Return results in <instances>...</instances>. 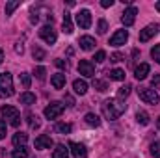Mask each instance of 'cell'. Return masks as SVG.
<instances>
[{"instance_id": "8", "label": "cell", "mask_w": 160, "mask_h": 158, "mask_svg": "<svg viewBox=\"0 0 160 158\" xmlns=\"http://www.w3.org/2000/svg\"><path fill=\"white\" fill-rule=\"evenodd\" d=\"M77 24L80 28H84V30H88L91 26V13L88 9H80L77 13Z\"/></svg>"}, {"instance_id": "13", "label": "cell", "mask_w": 160, "mask_h": 158, "mask_svg": "<svg viewBox=\"0 0 160 158\" xmlns=\"http://www.w3.org/2000/svg\"><path fill=\"white\" fill-rule=\"evenodd\" d=\"M54 143H52V138L47 136V134H41L39 138H36V149H50Z\"/></svg>"}, {"instance_id": "36", "label": "cell", "mask_w": 160, "mask_h": 158, "mask_svg": "<svg viewBox=\"0 0 160 158\" xmlns=\"http://www.w3.org/2000/svg\"><path fill=\"white\" fill-rule=\"evenodd\" d=\"M45 75H47V69H45V67H38V69H36V77L39 80H45Z\"/></svg>"}, {"instance_id": "21", "label": "cell", "mask_w": 160, "mask_h": 158, "mask_svg": "<svg viewBox=\"0 0 160 158\" xmlns=\"http://www.w3.org/2000/svg\"><path fill=\"white\" fill-rule=\"evenodd\" d=\"M21 102H22V104H26V106H30V104H34V102H36V95H34V93H30V91H24V93L21 95Z\"/></svg>"}, {"instance_id": "7", "label": "cell", "mask_w": 160, "mask_h": 158, "mask_svg": "<svg viewBox=\"0 0 160 158\" xmlns=\"http://www.w3.org/2000/svg\"><path fill=\"white\" fill-rule=\"evenodd\" d=\"M158 30H160V26L157 24V22H153V24H147L142 32H140V41L142 43H145V41H149L151 37H155L157 34H158Z\"/></svg>"}, {"instance_id": "43", "label": "cell", "mask_w": 160, "mask_h": 158, "mask_svg": "<svg viewBox=\"0 0 160 158\" xmlns=\"http://www.w3.org/2000/svg\"><path fill=\"white\" fill-rule=\"evenodd\" d=\"M30 21H32V22H34V24H36V22H38V21H39V17H38V15H36V13H32V15H30Z\"/></svg>"}, {"instance_id": "9", "label": "cell", "mask_w": 160, "mask_h": 158, "mask_svg": "<svg viewBox=\"0 0 160 158\" xmlns=\"http://www.w3.org/2000/svg\"><path fill=\"white\" fill-rule=\"evenodd\" d=\"M78 73L80 75H84V77H95V67H93V63L89 62V60H80L78 63Z\"/></svg>"}, {"instance_id": "11", "label": "cell", "mask_w": 160, "mask_h": 158, "mask_svg": "<svg viewBox=\"0 0 160 158\" xmlns=\"http://www.w3.org/2000/svg\"><path fill=\"white\" fill-rule=\"evenodd\" d=\"M69 147H71V153H73V156H75V158H88V149H86V145H84V143L71 141V143H69Z\"/></svg>"}, {"instance_id": "25", "label": "cell", "mask_w": 160, "mask_h": 158, "mask_svg": "<svg viewBox=\"0 0 160 158\" xmlns=\"http://www.w3.org/2000/svg\"><path fill=\"white\" fill-rule=\"evenodd\" d=\"M32 56H34V60L41 62V60H45V50H43L41 47H38V45H34V48H32Z\"/></svg>"}, {"instance_id": "34", "label": "cell", "mask_w": 160, "mask_h": 158, "mask_svg": "<svg viewBox=\"0 0 160 158\" xmlns=\"http://www.w3.org/2000/svg\"><path fill=\"white\" fill-rule=\"evenodd\" d=\"M21 82H22V86L28 89V87H30V84H32V78H30V75H28V73H21Z\"/></svg>"}, {"instance_id": "18", "label": "cell", "mask_w": 160, "mask_h": 158, "mask_svg": "<svg viewBox=\"0 0 160 158\" xmlns=\"http://www.w3.org/2000/svg\"><path fill=\"white\" fill-rule=\"evenodd\" d=\"M62 28L65 34H73V21H71V13H63V22H62Z\"/></svg>"}, {"instance_id": "31", "label": "cell", "mask_w": 160, "mask_h": 158, "mask_svg": "<svg viewBox=\"0 0 160 158\" xmlns=\"http://www.w3.org/2000/svg\"><path fill=\"white\" fill-rule=\"evenodd\" d=\"M149 149H151V155L155 158H160V141H153Z\"/></svg>"}, {"instance_id": "41", "label": "cell", "mask_w": 160, "mask_h": 158, "mask_svg": "<svg viewBox=\"0 0 160 158\" xmlns=\"http://www.w3.org/2000/svg\"><path fill=\"white\" fill-rule=\"evenodd\" d=\"M54 63H56V67H60V69H65V62H63V60H56Z\"/></svg>"}, {"instance_id": "15", "label": "cell", "mask_w": 160, "mask_h": 158, "mask_svg": "<svg viewBox=\"0 0 160 158\" xmlns=\"http://www.w3.org/2000/svg\"><path fill=\"white\" fill-rule=\"evenodd\" d=\"M80 48L82 50H93V47H95V39L91 37V36H82L78 41Z\"/></svg>"}, {"instance_id": "45", "label": "cell", "mask_w": 160, "mask_h": 158, "mask_svg": "<svg viewBox=\"0 0 160 158\" xmlns=\"http://www.w3.org/2000/svg\"><path fill=\"white\" fill-rule=\"evenodd\" d=\"M155 7H157V11H160V2H157V6H155Z\"/></svg>"}, {"instance_id": "5", "label": "cell", "mask_w": 160, "mask_h": 158, "mask_svg": "<svg viewBox=\"0 0 160 158\" xmlns=\"http://www.w3.org/2000/svg\"><path fill=\"white\" fill-rule=\"evenodd\" d=\"M63 110H65V106H63L62 102L54 101V102H50V104L45 108V117L47 119H56L63 114Z\"/></svg>"}, {"instance_id": "27", "label": "cell", "mask_w": 160, "mask_h": 158, "mask_svg": "<svg viewBox=\"0 0 160 158\" xmlns=\"http://www.w3.org/2000/svg\"><path fill=\"white\" fill-rule=\"evenodd\" d=\"M56 130H58L60 134H69V132L73 130V126H71L69 123H58V125H56Z\"/></svg>"}, {"instance_id": "20", "label": "cell", "mask_w": 160, "mask_h": 158, "mask_svg": "<svg viewBox=\"0 0 160 158\" xmlns=\"http://www.w3.org/2000/svg\"><path fill=\"white\" fill-rule=\"evenodd\" d=\"M26 140H28V134H24V132H17L15 136H13V145L15 147H22L24 143H26Z\"/></svg>"}, {"instance_id": "23", "label": "cell", "mask_w": 160, "mask_h": 158, "mask_svg": "<svg viewBox=\"0 0 160 158\" xmlns=\"http://www.w3.org/2000/svg\"><path fill=\"white\" fill-rule=\"evenodd\" d=\"M11 156H13V158H28V149H26V145L17 147V149L11 153Z\"/></svg>"}, {"instance_id": "4", "label": "cell", "mask_w": 160, "mask_h": 158, "mask_svg": "<svg viewBox=\"0 0 160 158\" xmlns=\"http://www.w3.org/2000/svg\"><path fill=\"white\" fill-rule=\"evenodd\" d=\"M138 95H140V99L145 104H158V101H160L158 93L155 89H151V87H140L138 89Z\"/></svg>"}, {"instance_id": "22", "label": "cell", "mask_w": 160, "mask_h": 158, "mask_svg": "<svg viewBox=\"0 0 160 158\" xmlns=\"http://www.w3.org/2000/svg\"><path fill=\"white\" fill-rule=\"evenodd\" d=\"M86 123L89 125V126H99L101 125V119H99V116L97 114H86Z\"/></svg>"}, {"instance_id": "38", "label": "cell", "mask_w": 160, "mask_h": 158, "mask_svg": "<svg viewBox=\"0 0 160 158\" xmlns=\"http://www.w3.org/2000/svg\"><path fill=\"white\" fill-rule=\"evenodd\" d=\"M2 138H6V123L0 119V140Z\"/></svg>"}, {"instance_id": "24", "label": "cell", "mask_w": 160, "mask_h": 158, "mask_svg": "<svg viewBox=\"0 0 160 158\" xmlns=\"http://www.w3.org/2000/svg\"><path fill=\"white\" fill-rule=\"evenodd\" d=\"M130 89H132V86H130V84L121 86L119 89H118V99H125V97H128V95H130Z\"/></svg>"}, {"instance_id": "1", "label": "cell", "mask_w": 160, "mask_h": 158, "mask_svg": "<svg viewBox=\"0 0 160 158\" xmlns=\"http://www.w3.org/2000/svg\"><path fill=\"white\" fill-rule=\"evenodd\" d=\"M125 110H127V104L121 99H108V101L102 102V116L108 119V121L118 119Z\"/></svg>"}, {"instance_id": "29", "label": "cell", "mask_w": 160, "mask_h": 158, "mask_svg": "<svg viewBox=\"0 0 160 158\" xmlns=\"http://www.w3.org/2000/svg\"><path fill=\"white\" fill-rule=\"evenodd\" d=\"M93 87H95L97 91H101V93L108 89V86H106V82H104V80H93Z\"/></svg>"}, {"instance_id": "12", "label": "cell", "mask_w": 160, "mask_h": 158, "mask_svg": "<svg viewBox=\"0 0 160 158\" xmlns=\"http://www.w3.org/2000/svg\"><path fill=\"white\" fill-rule=\"evenodd\" d=\"M127 41H128V32H127V30H118V32L110 37V45L119 47V45H125Z\"/></svg>"}, {"instance_id": "46", "label": "cell", "mask_w": 160, "mask_h": 158, "mask_svg": "<svg viewBox=\"0 0 160 158\" xmlns=\"http://www.w3.org/2000/svg\"><path fill=\"white\" fill-rule=\"evenodd\" d=\"M157 126H158V128H160V117L157 119Z\"/></svg>"}, {"instance_id": "26", "label": "cell", "mask_w": 160, "mask_h": 158, "mask_svg": "<svg viewBox=\"0 0 160 158\" xmlns=\"http://www.w3.org/2000/svg\"><path fill=\"white\" fill-rule=\"evenodd\" d=\"M19 6H21V0H11V2H8V4H6V15H11Z\"/></svg>"}, {"instance_id": "3", "label": "cell", "mask_w": 160, "mask_h": 158, "mask_svg": "<svg viewBox=\"0 0 160 158\" xmlns=\"http://www.w3.org/2000/svg\"><path fill=\"white\" fill-rule=\"evenodd\" d=\"M15 93L13 89V78L9 73H2L0 75V97H11Z\"/></svg>"}, {"instance_id": "10", "label": "cell", "mask_w": 160, "mask_h": 158, "mask_svg": "<svg viewBox=\"0 0 160 158\" xmlns=\"http://www.w3.org/2000/svg\"><path fill=\"white\" fill-rule=\"evenodd\" d=\"M136 15H138V9H136L134 6H130L128 9H125V13H123V17H121V22H123L125 26H132L134 21H136Z\"/></svg>"}, {"instance_id": "17", "label": "cell", "mask_w": 160, "mask_h": 158, "mask_svg": "<svg viewBox=\"0 0 160 158\" xmlns=\"http://www.w3.org/2000/svg\"><path fill=\"white\" fill-rule=\"evenodd\" d=\"M73 89H75V93L77 95H86V91H88V82L86 80H75L73 82Z\"/></svg>"}, {"instance_id": "42", "label": "cell", "mask_w": 160, "mask_h": 158, "mask_svg": "<svg viewBox=\"0 0 160 158\" xmlns=\"http://www.w3.org/2000/svg\"><path fill=\"white\" fill-rule=\"evenodd\" d=\"M151 82H153V86H158V84H160V75H155Z\"/></svg>"}, {"instance_id": "2", "label": "cell", "mask_w": 160, "mask_h": 158, "mask_svg": "<svg viewBox=\"0 0 160 158\" xmlns=\"http://www.w3.org/2000/svg\"><path fill=\"white\" fill-rule=\"evenodd\" d=\"M0 114H2L4 119H8V123H9L11 126H19V125H21V114H19V110H17L15 106L4 104V106L0 108Z\"/></svg>"}, {"instance_id": "40", "label": "cell", "mask_w": 160, "mask_h": 158, "mask_svg": "<svg viewBox=\"0 0 160 158\" xmlns=\"http://www.w3.org/2000/svg\"><path fill=\"white\" fill-rule=\"evenodd\" d=\"M15 52H17V54H22V52H24V47H22L21 43H17V45H15Z\"/></svg>"}, {"instance_id": "6", "label": "cell", "mask_w": 160, "mask_h": 158, "mask_svg": "<svg viewBox=\"0 0 160 158\" xmlns=\"http://www.w3.org/2000/svg\"><path fill=\"white\" fill-rule=\"evenodd\" d=\"M39 36H41V39L45 41V43H48V45H54L56 43V39H58V34H56V30L52 28V26H43L39 30Z\"/></svg>"}, {"instance_id": "30", "label": "cell", "mask_w": 160, "mask_h": 158, "mask_svg": "<svg viewBox=\"0 0 160 158\" xmlns=\"http://www.w3.org/2000/svg\"><path fill=\"white\" fill-rule=\"evenodd\" d=\"M136 121H138L140 125H149V116H147L145 112H138V114H136Z\"/></svg>"}, {"instance_id": "16", "label": "cell", "mask_w": 160, "mask_h": 158, "mask_svg": "<svg viewBox=\"0 0 160 158\" xmlns=\"http://www.w3.org/2000/svg\"><path fill=\"white\" fill-rule=\"evenodd\" d=\"M50 84L54 86V89H62V87L65 86V75H63V73H56V75H52Z\"/></svg>"}, {"instance_id": "19", "label": "cell", "mask_w": 160, "mask_h": 158, "mask_svg": "<svg viewBox=\"0 0 160 158\" xmlns=\"http://www.w3.org/2000/svg\"><path fill=\"white\" fill-rule=\"evenodd\" d=\"M52 158H69V149L65 145H56L54 153H52Z\"/></svg>"}, {"instance_id": "39", "label": "cell", "mask_w": 160, "mask_h": 158, "mask_svg": "<svg viewBox=\"0 0 160 158\" xmlns=\"http://www.w3.org/2000/svg\"><path fill=\"white\" fill-rule=\"evenodd\" d=\"M101 6H102V7H112V6H114V0H102Z\"/></svg>"}, {"instance_id": "35", "label": "cell", "mask_w": 160, "mask_h": 158, "mask_svg": "<svg viewBox=\"0 0 160 158\" xmlns=\"http://www.w3.org/2000/svg\"><path fill=\"white\" fill-rule=\"evenodd\" d=\"M93 60H95L97 63H102V62L106 60V52H104V50H99V52L95 54V58H93Z\"/></svg>"}, {"instance_id": "33", "label": "cell", "mask_w": 160, "mask_h": 158, "mask_svg": "<svg viewBox=\"0 0 160 158\" xmlns=\"http://www.w3.org/2000/svg\"><path fill=\"white\" fill-rule=\"evenodd\" d=\"M106 30H108V22H106L104 19H101L99 24H97V32H99V34H106Z\"/></svg>"}, {"instance_id": "32", "label": "cell", "mask_w": 160, "mask_h": 158, "mask_svg": "<svg viewBox=\"0 0 160 158\" xmlns=\"http://www.w3.org/2000/svg\"><path fill=\"white\" fill-rule=\"evenodd\" d=\"M151 56H153V60L160 65V45H155V47L151 48Z\"/></svg>"}, {"instance_id": "44", "label": "cell", "mask_w": 160, "mask_h": 158, "mask_svg": "<svg viewBox=\"0 0 160 158\" xmlns=\"http://www.w3.org/2000/svg\"><path fill=\"white\" fill-rule=\"evenodd\" d=\"M2 60H4V52H2V48H0V63H2Z\"/></svg>"}, {"instance_id": "14", "label": "cell", "mask_w": 160, "mask_h": 158, "mask_svg": "<svg viewBox=\"0 0 160 158\" xmlns=\"http://www.w3.org/2000/svg\"><path fill=\"white\" fill-rule=\"evenodd\" d=\"M149 71H151L149 63H140V65H138V67L134 69V77H136L138 80H143V78H147Z\"/></svg>"}, {"instance_id": "37", "label": "cell", "mask_w": 160, "mask_h": 158, "mask_svg": "<svg viewBox=\"0 0 160 158\" xmlns=\"http://www.w3.org/2000/svg\"><path fill=\"white\" fill-rule=\"evenodd\" d=\"M125 60V56L121 54V52H114L112 56H110V62H123Z\"/></svg>"}, {"instance_id": "28", "label": "cell", "mask_w": 160, "mask_h": 158, "mask_svg": "<svg viewBox=\"0 0 160 158\" xmlns=\"http://www.w3.org/2000/svg\"><path fill=\"white\" fill-rule=\"evenodd\" d=\"M110 80H125V71H123V69H114V71H110Z\"/></svg>"}]
</instances>
